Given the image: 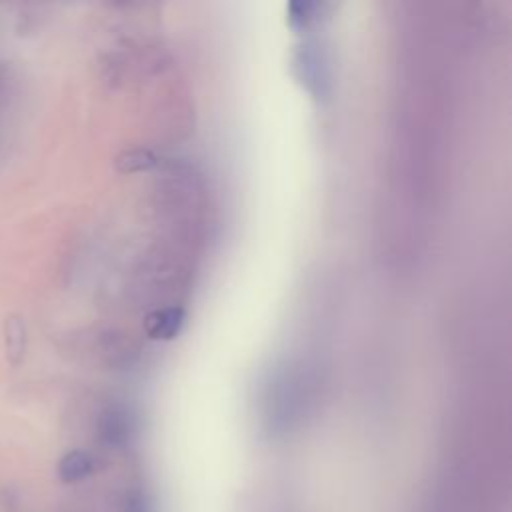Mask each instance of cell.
I'll return each instance as SVG.
<instances>
[{
	"instance_id": "6da1fadb",
	"label": "cell",
	"mask_w": 512,
	"mask_h": 512,
	"mask_svg": "<svg viewBox=\"0 0 512 512\" xmlns=\"http://www.w3.org/2000/svg\"><path fill=\"white\" fill-rule=\"evenodd\" d=\"M184 324V310L178 306L154 310L152 314L146 316L144 328L150 338L156 340H170L174 338Z\"/></svg>"
},
{
	"instance_id": "7a4b0ae2",
	"label": "cell",
	"mask_w": 512,
	"mask_h": 512,
	"mask_svg": "<svg viewBox=\"0 0 512 512\" xmlns=\"http://www.w3.org/2000/svg\"><path fill=\"white\" fill-rule=\"evenodd\" d=\"M94 472V458L84 450H70L58 462V476L66 484L80 482Z\"/></svg>"
},
{
	"instance_id": "3957f363",
	"label": "cell",
	"mask_w": 512,
	"mask_h": 512,
	"mask_svg": "<svg viewBox=\"0 0 512 512\" xmlns=\"http://www.w3.org/2000/svg\"><path fill=\"white\" fill-rule=\"evenodd\" d=\"M100 436L108 444H124L130 436V422L124 412L108 410L100 420Z\"/></svg>"
},
{
	"instance_id": "277c9868",
	"label": "cell",
	"mask_w": 512,
	"mask_h": 512,
	"mask_svg": "<svg viewBox=\"0 0 512 512\" xmlns=\"http://www.w3.org/2000/svg\"><path fill=\"white\" fill-rule=\"evenodd\" d=\"M128 164H126V170H134V168H148L154 164V156L144 152V150H136V152H130L128 156Z\"/></svg>"
}]
</instances>
